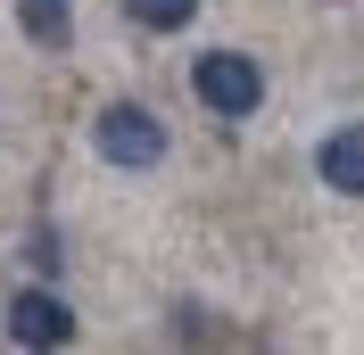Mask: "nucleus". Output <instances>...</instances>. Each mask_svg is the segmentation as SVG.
Instances as JSON below:
<instances>
[{"mask_svg": "<svg viewBox=\"0 0 364 355\" xmlns=\"http://www.w3.org/2000/svg\"><path fill=\"white\" fill-rule=\"evenodd\" d=\"M91 149L108 157V165H124V174H149L166 157V124L141 108V99H116V108L91 116Z\"/></svg>", "mask_w": 364, "mask_h": 355, "instance_id": "obj_1", "label": "nucleus"}, {"mask_svg": "<svg viewBox=\"0 0 364 355\" xmlns=\"http://www.w3.org/2000/svg\"><path fill=\"white\" fill-rule=\"evenodd\" d=\"M191 91H199L207 116H257V99H265V67L240 58V50H199Z\"/></svg>", "mask_w": 364, "mask_h": 355, "instance_id": "obj_2", "label": "nucleus"}, {"mask_svg": "<svg viewBox=\"0 0 364 355\" xmlns=\"http://www.w3.org/2000/svg\"><path fill=\"white\" fill-rule=\"evenodd\" d=\"M9 339H17V347H67L75 339L67 297H58V289H17V297H9Z\"/></svg>", "mask_w": 364, "mask_h": 355, "instance_id": "obj_3", "label": "nucleus"}, {"mask_svg": "<svg viewBox=\"0 0 364 355\" xmlns=\"http://www.w3.org/2000/svg\"><path fill=\"white\" fill-rule=\"evenodd\" d=\"M315 174L340 190V199H364V124H340V133H323L315 149Z\"/></svg>", "mask_w": 364, "mask_h": 355, "instance_id": "obj_4", "label": "nucleus"}, {"mask_svg": "<svg viewBox=\"0 0 364 355\" xmlns=\"http://www.w3.org/2000/svg\"><path fill=\"white\" fill-rule=\"evenodd\" d=\"M17 25L33 50H67L75 42V0H17Z\"/></svg>", "mask_w": 364, "mask_h": 355, "instance_id": "obj_5", "label": "nucleus"}, {"mask_svg": "<svg viewBox=\"0 0 364 355\" xmlns=\"http://www.w3.org/2000/svg\"><path fill=\"white\" fill-rule=\"evenodd\" d=\"M124 17L149 25V33H182V25L199 17V0H124Z\"/></svg>", "mask_w": 364, "mask_h": 355, "instance_id": "obj_6", "label": "nucleus"}, {"mask_svg": "<svg viewBox=\"0 0 364 355\" xmlns=\"http://www.w3.org/2000/svg\"><path fill=\"white\" fill-rule=\"evenodd\" d=\"M25 256H33V273H58V256H67V248H58V231H33V240H25Z\"/></svg>", "mask_w": 364, "mask_h": 355, "instance_id": "obj_7", "label": "nucleus"}]
</instances>
